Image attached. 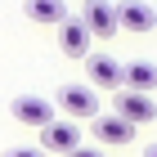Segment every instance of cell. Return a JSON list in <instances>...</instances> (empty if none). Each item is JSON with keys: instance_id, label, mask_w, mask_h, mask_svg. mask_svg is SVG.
I'll return each instance as SVG.
<instances>
[{"instance_id": "obj_1", "label": "cell", "mask_w": 157, "mask_h": 157, "mask_svg": "<svg viewBox=\"0 0 157 157\" xmlns=\"http://www.w3.org/2000/svg\"><path fill=\"white\" fill-rule=\"evenodd\" d=\"M59 108L76 121H94L99 117V94L90 85H59Z\"/></svg>"}, {"instance_id": "obj_2", "label": "cell", "mask_w": 157, "mask_h": 157, "mask_svg": "<svg viewBox=\"0 0 157 157\" xmlns=\"http://www.w3.org/2000/svg\"><path fill=\"white\" fill-rule=\"evenodd\" d=\"M112 108H117V117L130 121V126H148V121L157 117L153 94H139V90H117V94H112Z\"/></svg>"}, {"instance_id": "obj_3", "label": "cell", "mask_w": 157, "mask_h": 157, "mask_svg": "<svg viewBox=\"0 0 157 157\" xmlns=\"http://www.w3.org/2000/svg\"><path fill=\"white\" fill-rule=\"evenodd\" d=\"M81 148V126H72V121H49L45 130H40V153H76Z\"/></svg>"}, {"instance_id": "obj_4", "label": "cell", "mask_w": 157, "mask_h": 157, "mask_svg": "<svg viewBox=\"0 0 157 157\" xmlns=\"http://www.w3.org/2000/svg\"><path fill=\"white\" fill-rule=\"evenodd\" d=\"M9 112H13V121L36 126V130H45L49 121H54V103H49V99H40V94H18V99L9 103Z\"/></svg>"}, {"instance_id": "obj_5", "label": "cell", "mask_w": 157, "mask_h": 157, "mask_svg": "<svg viewBox=\"0 0 157 157\" xmlns=\"http://www.w3.org/2000/svg\"><path fill=\"white\" fill-rule=\"evenodd\" d=\"M81 23L90 27V36H99V40H108L112 32H117V5H108V0H85L81 5Z\"/></svg>"}, {"instance_id": "obj_6", "label": "cell", "mask_w": 157, "mask_h": 157, "mask_svg": "<svg viewBox=\"0 0 157 157\" xmlns=\"http://www.w3.org/2000/svg\"><path fill=\"white\" fill-rule=\"evenodd\" d=\"M121 67H126V63H117L112 54H90V59H85L90 85H94V90H112V94L121 90Z\"/></svg>"}, {"instance_id": "obj_7", "label": "cell", "mask_w": 157, "mask_h": 157, "mask_svg": "<svg viewBox=\"0 0 157 157\" xmlns=\"http://www.w3.org/2000/svg\"><path fill=\"white\" fill-rule=\"evenodd\" d=\"M117 23L126 27V32H153L157 27V9L148 0H121L117 5Z\"/></svg>"}, {"instance_id": "obj_8", "label": "cell", "mask_w": 157, "mask_h": 157, "mask_svg": "<svg viewBox=\"0 0 157 157\" xmlns=\"http://www.w3.org/2000/svg\"><path fill=\"white\" fill-rule=\"evenodd\" d=\"M135 130H139V126H130V121H126V117H117V112H112V117H103V112H99V117H94V139H99V144H108V148L130 144V139H135Z\"/></svg>"}, {"instance_id": "obj_9", "label": "cell", "mask_w": 157, "mask_h": 157, "mask_svg": "<svg viewBox=\"0 0 157 157\" xmlns=\"http://www.w3.org/2000/svg\"><path fill=\"white\" fill-rule=\"evenodd\" d=\"M121 90H139V94H153L157 90V63L148 59H135L121 67Z\"/></svg>"}, {"instance_id": "obj_10", "label": "cell", "mask_w": 157, "mask_h": 157, "mask_svg": "<svg viewBox=\"0 0 157 157\" xmlns=\"http://www.w3.org/2000/svg\"><path fill=\"white\" fill-rule=\"evenodd\" d=\"M59 45H63V54H72V59H90V27H85L81 18H67V23L59 27Z\"/></svg>"}, {"instance_id": "obj_11", "label": "cell", "mask_w": 157, "mask_h": 157, "mask_svg": "<svg viewBox=\"0 0 157 157\" xmlns=\"http://www.w3.org/2000/svg\"><path fill=\"white\" fill-rule=\"evenodd\" d=\"M27 18L32 23H67V9H63V0H27Z\"/></svg>"}, {"instance_id": "obj_12", "label": "cell", "mask_w": 157, "mask_h": 157, "mask_svg": "<svg viewBox=\"0 0 157 157\" xmlns=\"http://www.w3.org/2000/svg\"><path fill=\"white\" fill-rule=\"evenodd\" d=\"M5 157H45V153H40V148H9Z\"/></svg>"}, {"instance_id": "obj_13", "label": "cell", "mask_w": 157, "mask_h": 157, "mask_svg": "<svg viewBox=\"0 0 157 157\" xmlns=\"http://www.w3.org/2000/svg\"><path fill=\"white\" fill-rule=\"evenodd\" d=\"M67 157H103V148H85V144H81L76 153H67Z\"/></svg>"}, {"instance_id": "obj_14", "label": "cell", "mask_w": 157, "mask_h": 157, "mask_svg": "<svg viewBox=\"0 0 157 157\" xmlns=\"http://www.w3.org/2000/svg\"><path fill=\"white\" fill-rule=\"evenodd\" d=\"M144 157H157V144H148V153H144Z\"/></svg>"}]
</instances>
